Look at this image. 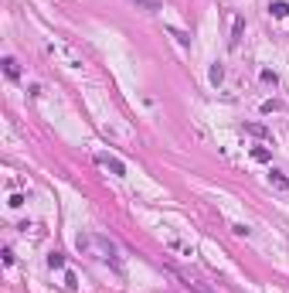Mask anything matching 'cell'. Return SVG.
<instances>
[{"label":"cell","instance_id":"obj_21","mask_svg":"<svg viewBox=\"0 0 289 293\" xmlns=\"http://www.w3.org/2000/svg\"><path fill=\"white\" fill-rule=\"evenodd\" d=\"M136 3H150V0H136Z\"/></svg>","mask_w":289,"mask_h":293},{"label":"cell","instance_id":"obj_17","mask_svg":"<svg viewBox=\"0 0 289 293\" xmlns=\"http://www.w3.org/2000/svg\"><path fill=\"white\" fill-rule=\"evenodd\" d=\"M170 34H173V38H177V44H180V48H191V38H187L184 31H177V27H173Z\"/></svg>","mask_w":289,"mask_h":293},{"label":"cell","instance_id":"obj_15","mask_svg":"<svg viewBox=\"0 0 289 293\" xmlns=\"http://www.w3.org/2000/svg\"><path fill=\"white\" fill-rule=\"evenodd\" d=\"M48 266H51V270H65V256L51 253V256H48Z\"/></svg>","mask_w":289,"mask_h":293},{"label":"cell","instance_id":"obj_6","mask_svg":"<svg viewBox=\"0 0 289 293\" xmlns=\"http://www.w3.org/2000/svg\"><path fill=\"white\" fill-rule=\"evenodd\" d=\"M242 34H245V17H235V24H231V48H238L242 44Z\"/></svg>","mask_w":289,"mask_h":293},{"label":"cell","instance_id":"obj_12","mask_svg":"<svg viewBox=\"0 0 289 293\" xmlns=\"http://www.w3.org/2000/svg\"><path fill=\"white\" fill-rule=\"evenodd\" d=\"M259 78H262V85H269V89H276V85H279V75H276L272 68H262V72H259Z\"/></svg>","mask_w":289,"mask_h":293},{"label":"cell","instance_id":"obj_8","mask_svg":"<svg viewBox=\"0 0 289 293\" xmlns=\"http://www.w3.org/2000/svg\"><path fill=\"white\" fill-rule=\"evenodd\" d=\"M245 133H249V137H259V140H269V130H266L262 123H245Z\"/></svg>","mask_w":289,"mask_h":293},{"label":"cell","instance_id":"obj_2","mask_svg":"<svg viewBox=\"0 0 289 293\" xmlns=\"http://www.w3.org/2000/svg\"><path fill=\"white\" fill-rule=\"evenodd\" d=\"M48 55H58L68 68H82V65H85V58L78 55L72 44H65V41H48Z\"/></svg>","mask_w":289,"mask_h":293},{"label":"cell","instance_id":"obj_20","mask_svg":"<svg viewBox=\"0 0 289 293\" xmlns=\"http://www.w3.org/2000/svg\"><path fill=\"white\" fill-rule=\"evenodd\" d=\"M3 266H14V249H10V246L3 249Z\"/></svg>","mask_w":289,"mask_h":293},{"label":"cell","instance_id":"obj_3","mask_svg":"<svg viewBox=\"0 0 289 293\" xmlns=\"http://www.w3.org/2000/svg\"><path fill=\"white\" fill-rule=\"evenodd\" d=\"M167 270H170V273L177 276V280H180V283H184L187 290H194V293H214V290H208V287H204V283H201V280H197L194 273H187V270H180V266H170V263H167Z\"/></svg>","mask_w":289,"mask_h":293},{"label":"cell","instance_id":"obj_7","mask_svg":"<svg viewBox=\"0 0 289 293\" xmlns=\"http://www.w3.org/2000/svg\"><path fill=\"white\" fill-rule=\"evenodd\" d=\"M269 184H276L279 191H289V177L283 171H269Z\"/></svg>","mask_w":289,"mask_h":293},{"label":"cell","instance_id":"obj_9","mask_svg":"<svg viewBox=\"0 0 289 293\" xmlns=\"http://www.w3.org/2000/svg\"><path fill=\"white\" fill-rule=\"evenodd\" d=\"M269 14H272V17H279V20L289 17V3H286V0H276V3H269Z\"/></svg>","mask_w":289,"mask_h":293},{"label":"cell","instance_id":"obj_13","mask_svg":"<svg viewBox=\"0 0 289 293\" xmlns=\"http://www.w3.org/2000/svg\"><path fill=\"white\" fill-rule=\"evenodd\" d=\"M279 109H283V102H279V99H266V102H262V116H269V113H279Z\"/></svg>","mask_w":289,"mask_h":293},{"label":"cell","instance_id":"obj_10","mask_svg":"<svg viewBox=\"0 0 289 293\" xmlns=\"http://www.w3.org/2000/svg\"><path fill=\"white\" fill-rule=\"evenodd\" d=\"M252 160H259V164H269V160H272V150H269V147H252Z\"/></svg>","mask_w":289,"mask_h":293},{"label":"cell","instance_id":"obj_14","mask_svg":"<svg viewBox=\"0 0 289 293\" xmlns=\"http://www.w3.org/2000/svg\"><path fill=\"white\" fill-rule=\"evenodd\" d=\"M231 232L238 235V239H249V235H252V229L245 225V222H235V225H231Z\"/></svg>","mask_w":289,"mask_h":293},{"label":"cell","instance_id":"obj_1","mask_svg":"<svg viewBox=\"0 0 289 293\" xmlns=\"http://www.w3.org/2000/svg\"><path fill=\"white\" fill-rule=\"evenodd\" d=\"M75 246L82 256H89V259H96V263H109L113 270H119V249H116V242L109 235L102 232H78L75 235Z\"/></svg>","mask_w":289,"mask_h":293},{"label":"cell","instance_id":"obj_19","mask_svg":"<svg viewBox=\"0 0 289 293\" xmlns=\"http://www.w3.org/2000/svg\"><path fill=\"white\" fill-rule=\"evenodd\" d=\"M24 201H27V198H24V195H10V201H7V205H10V208H20Z\"/></svg>","mask_w":289,"mask_h":293},{"label":"cell","instance_id":"obj_11","mask_svg":"<svg viewBox=\"0 0 289 293\" xmlns=\"http://www.w3.org/2000/svg\"><path fill=\"white\" fill-rule=\"evenodd\" d=\"M208 78H211V85H221V82H225V65H218V61H214L211 72H208Z\"/></svg>","mask_w":289,"mask_h":293},{"label":"cell","instance_id":"obj_5","mask_svg":"<svg viewBox=\"0 0 289 293\" xmlns=\"http://www.w3.org/2000/svg\"><path fill=\"white\" fill-rule=\"evenodd\" d=\"M0 65H3V75H7V78H14V82L20 78V65H17V58H14V55H7Z\"/></svg>","mask_w":289,"mask_h":293},{"label":"cell","instance_id":"obj_18","mask_svg":"<svg viewBox=\"0 0 289 293\" xmlns=\"http://www.w3.org/2000/svg\"><path fill=\"white\" fill-rule=\"evenodd\" d=\"M65 287H68V290H75V287H78V276L75 273H65Z\"/></svg>","mask_w":289,"mask_h":293},{"label":"cell","instance_id":"obj_4","mask_svg":"<svg viewBox=\"0 0 289 293\" xmlns=\"http://www.w3.org/2000/svg\"><path fill=\"white\" fill-rule=\"evenodd\" d=\"M96 164L99 167H106V171L116 174V177H126V164H123L116 154H96Z\"/></svg>","mask_w":289,"mask_h":293},{"label":"cell","instance_id":"obj_16","mask_svg":"<svg viewBox=\"0 0 289 293\" xmlns=\"http://www.w3.org/2000/svg\"><path fill=\"white\" fill-rule=\"evenodd\" d=\"M170 249H177V253H184V256H194L191 246H187V242H177V239H170Z\"/></svg>","mask_w":289,"mask_h":293}]
</instances>
